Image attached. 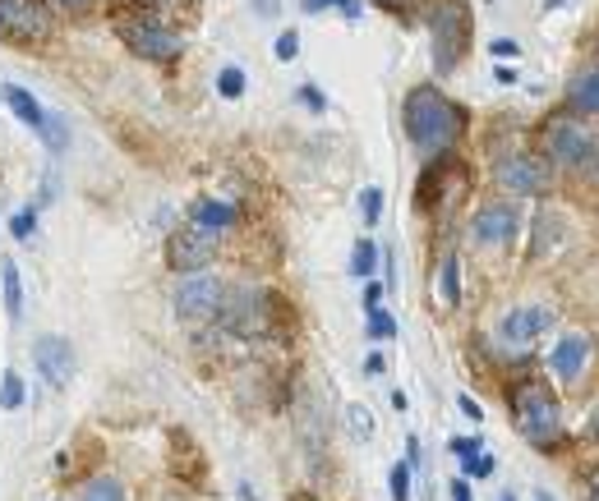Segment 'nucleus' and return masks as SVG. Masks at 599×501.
<instances>
[{"label": "nucleus", "instance_id": "nucleus-22", "mask_svg": "<svg viewBox=\"0 0 599 501\" xmlns=\"http://www.w3.org/2000/svg\"><path fill=\"white\" fill-rule=\"evenodd\" d=\"M79 501H125V488H120V479H107V473H101V479H88L84 483V497Z\"/></svg>", "mask_w": 599, "mask_h": 501}, {"label": "nucleus", "instance_id": "nucleus-34", "mask_svg": "<svg viewBox=\"0 0 599 501\" xmlns=\"http://www.w3.org/2000/svg\"><path fill=\"white\" fill-rule=\"evenodd\" d=\"M300 101H304L309 111H323V107H328V97H323L319 88H300Z\"/></svg>", "mask_w": 599, "mask_h": 501}, {"label": "nucleus", "instance_id": "nucleus-12", "mask_svg": "<svg viewBox=\"0 0 599 501\" xmlns=\"http://www.w3.org/2000/svg\"><path fill=\"white\" fill-rule=\"evenodd\" d=\"M544 327H554V308H512L499 323V350L507 359H526L535 340L544 336Z\"/></svg>", "mask_w": 599, "mask_h": 501}, {"label": "nucleus", "instance_id": "nucleus-33", "mask_svg": "<svg viewBox=\"0 0 599 501\" xmlns=\"http://www.w3.org/2000/svg\"><path fill=\"white\" fill-rule=\"evenodd\" d=\"M493 56H499V61H512V56H521V42H512V37H499V42H493Z\"/></svg>", "mask_w": 599, "mask_h": 501}, {"label": "nucleus", "instance_id": "nucleus-4", "mask_svg": "<svg viewBox=\"0 0 599 501\" xmlns=\"http://www.w3.org/2000/svg\"><path fill=\"white\" fill-rule=\"evenodd\" d=\"M471 184H475V175L461 156L438 152L434 166L420 179V198H415V207H420V213H434L438 221H448V217H457V207L471 198Z\"/></svg>", "mask_w": 599, "mask_h": 501}, {"label": "nucleus", "instance_id": "nucleus-18", "mask_svg": "<svg viewBox=\"0 0 599 501\" xmlns=\"http://www.w3.org/2000/svg\"><path fill=\"white\" fill-rule=\"evenodd\" d=\"M190 221H199V226H207V230L226 235V230H236V226H240V213H236V207H231V203L203 198V203H194V207H190Z\"/></svg>", "mask_w": 599, "mask_h": 501}, {"label": "nucleus", "instance_id": "nucleus-3", "mask_svg": "<svg viewBox=\"0 0 599 501\" xmlns=\"http://www.w3.org/2000/svg\"><path fill=\"white\" fill-rule=\"evenodd\" d=\"M507 405H512V424H516V433L526 437V442H535L539 451L563 437V405H558V395L544 386L539 378H521V382H512Z\"/></svg>", "mask_w": 599, "mask_h": 501}, {"label": "nucleus", "instance_id": "nucleus-26", "mask_svg": "<svg viewBox=\"0 0 599 501\" xmlns=\"http://www.w3.org/2000/svg\"><path fill=\"white\" fill-rule=\"evenodd\" d=\"M19 405H23V378L6 373V382H0V410H19Z\"/></svg>", "mask_w": 599, "mask_h": 501}, {"label": "nucleus", "instance_id": "nucleus-21", "mask_svg": "<svg viewBox=\"0 0 599 501\" xmlns=\"http://www.w3.org/2000/svg\"><path fill=\"white\" fill-rule=\"evenodd\" d=\"M374 272H378V244H374V240H360L355 253H351V276L370 281Z\"/></svg>", "mask_w": 599, "mask_h": 501}, {"label": "nucleus", "instance_id": "nucleus-13", "mask_svg": "<svg viewBox=\"0 0 599 501\" xmlns=\"http://www.w3.org/2000/svg\"><path fill=\"white\" fill-rule=\"evenodd\" d=\"M0 97L10 101V111H14L23 124H29L33 134H42V139H46L51 148H56V152H65V143H69V129H65V120H61V116H51V111L42 107V101H38L33 92H23V88H14V84L0 88Z\"/></svg>", "mask_w": 599, "mask_h": 501}, {"label": "nucleus", "instance_id": "nucleus-16", "mask_svg": "<svg viewBox=\"0 0 599 501\" xmlns=\"http://www.w3.org/2000/svg\"><path fill=\"white\" fill-rule=\"evenodd\" d=\"M590 350H595V340H590V336H581V331L563 336L558 346L549 350V368L558 373V382L577 386V382H581V373H586V363H590Z\"/></svg>", "mask_w": 599, "mask_h": 501}, {"label": "nucleus", "instance_id": "nucleus-36", "mask_svg": "<svg viewBox=\"0 0 599 501\" xmlns=\"http://www.w3.org/2000/svg\"><path fill=\"white\" fill-rule=\"evenodd\" d=\"M370 6H378V10H387V14H406V19H410V0H370Z\"/></svg>", "mask_w": 599, "mask_h": 501}, {"label": "nucleus", "instance_id": "nucleus-27", "mask_svg": "<svg viewBox=\"0 0 599 501\" xmlns=\"http://www.w3.org/2000/svg\"><path fill=\"white\" fill-rule=\"evenodd\" d=\"M33 230H38V213H33V207H23V213H14V221H10V235H14V240H29Z\"/></svg>", "mask_w": 599, "mask_h": 501}, {"label": "nucleus", "instance_id": "nucleus-24", "mask_svg": "<svg viewBox=\"0 0 599 501\" xmlns=\"http://www.w3.org/2000/svg\"><path fill=\"white\" fill-rule=\"evenodd\" d=\"M217 92H222V97H231V101H236V97H245V69L226 65V69L217 74Z\"/></svg>", "mask_w": 599, "mask_h": 501}, {"label": "nucleus", "instance_id": "nucleus-42", "mask_svg": "<svg viewBox=\"0 0 599 501\" xmlns=\"http://www.w3.org/2000/svg\"><path fill=\"white\" fill-rule=\"evenodd\" d=\"M61 6H65V10H84V0H61Z\"/></svg>", "mask_w": 599, "mask_h": 501}, {"label": "nucleus", "instance_id": "nucleus-45", "mask_svg": "<svg viewBox=\"0 0 599 501\" xmlns=\"http://www.w3.org/2000/svg\"><path fill=\"white\" fill-rule=\"evenodd\" d=\"M586 501H595V488H590V492H586Z\"/></svg>", "mask_w": 599, "mask_h": 501}, {"label": "nucleus", "instance_id": "nucleus-40", "mask_svg": "<svg viewBox=\"0 0 599 501\" xmlns=\"http://www.w3.org/2000/svg\"><path fill=\"white\" fill-rule=\"evenodd\" d=\"M336 10H342V19H360V0H336Z\"/></svg>", "mask_w": 599, "mask_h": 501}, {"label": "nucleus", "instance_id": "nucleus-6", "mask_svg": "<svg viewBox=\"0 0 599 501\" xmlns=\"http://www.w3.org/2000/svg\"><path fill=\"white\" fill-rule=\"evenodd\" d=\"M116 33H120V42L135 51L139 61H152V65H171V61H180V33H171L162 19H152V14H125V19H116Z\"/></svg>", "mask_w": 599, "mask_h": 501}, {"label": "nucleus", "instance_id": "nucleus-44", "mask_svg": "<svg viewBox=\"0 0 599 501\" xmlns=\"http://www.w3.org/2000/svg\"><path fill=\"white\" fill-rule=\"evenodd\" d=\"M535 501H554V497H549V492H539V497H535Z\"/></svg>", "mask_w": 599, "mask_h": 501}, {"label": "nucleus", "instance_id": "nucleus-10", "mask_svg": "<svg viewBox=\"0 0 599 501\" xmlns=\"http://www.w3.org/2000/svg\"><path fill=\"white\" fill-rule=\"evenodd\" d=\"M222 249V235L217 230H207L199 221H185V226H175V235L167 240V268L171 272H207V262L217 258Z\"/></svg>", "mask_w": 599, "mask_h": 501}, {"label": "nucleus", "instance_id": "nucleus-9", "mask_svg": "<svg viewBox=\"0 0 599 501\" xmlns=\"http://www.w3.org/2000/svg\"><path fill=\"white\" fill-rule=\"evenodd\" d=\"M175 318L180 323H213L226 304V281L213 272H190L175 285Z\"/></svg>", "mask_w": 599, "mask_h": 501}, {"label": "nucleus", "instance_id": "nucleus-5", "mask_svg": "<svg viewBox=\"0 0 599 501\" xmlns=\"http://www.w3.org/2000/svg\"><path fill=\"white\" fill-rule=\"evenodd\" d=\"M595 124L586 116L558 111L544 120V162H558L567 171H595Z\"/></svg>", "mask_w": 599, "mask_h": 501}, {"label": "nucleus", "instance_id": "nucleus-19", "mask_svg": "<svg viewBox=\"0 0 599 501\" xmlns=\"http://www.w3.org/2000/svg\"><path fill=\"white\" fill-rule=\"evenodd\" d=\"M0 285H6V313H10V323H23V281H19V262L14 258L0 262Z\"/></svg>", "mask_w": 599, "mask_h": 501}, {"label": "nucleus", "instance_id": "nucleus-17", "mask_svg": "<svg viewBox=\"0 0 599 501\" xmlns=\"http://www.w3.org/2000/svg\"><path fill=\"white\" fill-rule=\"evenodd\" d=\"M567 111L571 116H595L599 111V74L595 65H586L581 74H571V84H567Z\"/></svg>", "mask_w": 599, "mask_h": 501}, {"label": "nucleus", "instance_id": "nucleus-15", "mask_svg": "<svg viewBox=\"0 0 599 501\" xmlns=\"http://www.w3.org/2000/svg\"><path fill=\"white\" fill-rule=\"evenodd\" d=\"M33 363L51 386H65L74 378V350L65 336H38L33 340Z\"/></svg>", "mask_w": 599, "mask_h": 501}, {"label": "nucleus", "instance_id": "nucleus-8", "mask_svg": "<svg viewBox=\"0 0 599 501\" xmlns=\"http://www.w3.org/2000/svg\"><path fill=\"white\" fill-rule=\"evenodd\" d=\"M56 33V14L42 0H0V42L10 46H38Z\"/></svg>", "mask_w": 599, "mask_h": 501}, {"label": "nucleus", "instance_id": "nucleus-30", "mask_svg": "<svg viewBox=\"0 0 599 501\" xmlns=\"http://www.w3.org/2000/svg\"><path fill=\"white\" fill-rule=\"evenodd\" d=\"M378 217H383V189H364V221L378 226Z\"/></svg>", "mask_w": 599, "mask_h": 501}, {"label": "nucleus", "instance_id": "nucleus-35", "mask_svg": "<svg viewBox=\"0 0 599 501\" xmlns=\"http://www.w3.org/2000/svg\"><path fill=\"white\" fill-rule=\"evenodd\" d=\"M370 308H383V285L378 281L364 285V313H370Z\"/></svg>", "mask_w": 599, "mask_h": 501}, {"label": "nucleus", "instance_id": "nucleus-43", "mask_svg": "<svg viewBox=\"0 0 599 501\" xmlns=\"http://www.w3.org/2000/svg\"><path fill=\"white\" fill-rule=\"evenodd\" d=\"M558 6H563V0H549V6H544V10H558Z\"/></svg>", "mask_w": 599, "mask_h": 501}, {"label": "nucleus", "instance_id": "nucleus-2", "mask_svg": "<svg viewBox=\"0 0 599 501\" xmlns=\"http://www.w3.org/2000/svg\"><path fill=\"white\" fill-rule=\"evenodd\" d=\"M425 29H429V56L434 74H452L475 37L471 0H425Z\"/></svg>", "mask_w": 599, "mask_h": 501}, {"label": "nucleus", "instance_id": "nucleus-31", "mask_svg": "<svg viewBox=\"0 0 599 501\" xmlns=\"http://www.w3.org/2000/svg\"><path fill=\"white\" fill-rule=\"evenodd\" d=\"M466 465V473H471V479H489V473H493V460L480 451V456H471V460H461Z\"/></svg>", "mask_w": 599, "mask_h": 501}, {"label": "nucleus", "instance_id": "nucleus-1", "mask_svg": "<svg viewBox=\"0 0 599 501\" xmlns=\"http://www.w3.org/2000/svg\"><path fill=\"white\" fill-rule=\"evenodd\" d=\"M466 107L461 101H452L448 92H442L438 84H420L410 88L406 101H402V129L406 139L415 143V152L425 156H438V152H452L466 134Z\"/></svg>", "mask_w": 599, "mask_h": 501}, {"label": "nucleus", "instance_id": "nucleus-47", "mask_svg": "<svg viewBox=\"0 0 599 501\" xmlns=\"http://www.w3.org/2000/svg\"><path fill=\"white\" fill-rule=\"evenodd\" d=\"M503 501H512V497H503Z\"/></svg>", "mask_w": 599, "mask_h": 501}, {"label": "nucleus", "instance_id": "nucleus-23", "mask_svg": "<svg viewBox=\"0 0 599 501\" xmlns=\"http://www.w3.org/2000/svg\"><path fill=\"white\" fill-rule=\"evenodd\" d=\"M364 336H370V340H393L397 336V318H393V313H383V308H370V327H364Z\"/></svg>", "mask_w": 599, "mask_h": 501}, {"label": "nucleus", "instance_id": "nucleus-32", "mask_svg": "<svg viewBox=\"0 0 599 501\" xmlns=\"http://www.w3.org/2000/svg\"><path fill=\"white\" fill-rule=\"evenodd\" d=\"M457 410H461L466 418H471V424H480V418H484V410H480V401H471V395H457Z\"/></svg>", "mask_w": 599, "mask_h": 501}, {"label": "nucleus", "instance_id": "nucleus-41", "mask_svg": "<svg viewBox=\"0 0 599 501\" xmlns=\"http://www.w3.org/2000/svg\"><path fill=\"white\" fill-rule=\"evenodd\" d=\"M254 10H258V14H264V19H272V14H277V0H258V6H254Z\"/></svg>", "mask_w": 599, "mask_h": 501}, {"label": "nucleus", "instance_id": "nucleus-25", "mask_svg": "<svg viewBox=\"0 0 599 501\" xmlns=\"http://www.w3.org/2000/svg\"><path fill=\"white\" fill-rule=\"evenodd\" d=\"M387 497L393 501H410V465H393V473H387Z\"/></svg>", "mask_w": 599, "mask_h": 501}, {"label": "nucleus", "instance_id": "nucleus-20", "mask_svg": "<svg viewBox=\"0 0 599 501\" xmlns=\"http://www.w3.org/2000/svg\"><path fill=\"white\" fill-rule=\"evenodd\" d=\"M438 295H442V304H448V308L461 304V258L457 253H448L438 262Z\"/></svg>", "mask_w": 599, "mask_h": 501}, {"label": "nucleus", "instance_id": "nucleus-38", "mask_svg": "<svg viewBox=\"0 0 599 501\" xmlns=\"http://www.w3.org/2000/svg\"><path fill=\"white\" fill-rule=\"evenodd\" d=\"M304 14H323V10H336V0H300Z\"/></svg>", "mask_w": 599, "mask_h": 501}, {"label": "nucleus", "instance_id": "nucleus-11", "mask_svg": "<svg viewBox=\"0 0 599 501\" xmlns=\"http://www.w3.org/2000/svg\"><path fill=\"white\" fill-rule=\"evenodd\" d=\"M217 323L231 331V336H245V340H258L272 331V295L264 290H240L236 299H226Z\"/></svg>", "mask_w": 599, "mask_h": 501}, {"label": "nucleus", "instance_id": "nucleus-46", "mask_svg": "<svg viewBox=\"0 0 599 501\" xmlns=\"http://www.w3.org/2000/svg\"><path fill=\"white\" fill-rule=\"evenodd\" d=\"M296 501H314V497H296Z\"/></svg>", "mask_w": 599, "mask_h": 501}, {"label": "nucleus", "instance_id": "nucleus-37", "mask_svg": "<svg viewBox=\"0 0 599 501\" xmlns=\"http://www.w3.org/2000/svg\"><path fill=\"white\" fill-rule=\"evenodd\" d=\"M448 492H452V501H475V497H471V483H466V479H452Z\"/></svg>", "mask_w": 599, "mask_h": 501}, {"label": "nucleus", "instance_id": "nucleus-39", "mask_svg": "<svg viewBox=\"0 0 599 501\" xmlns=\"http://www.w3.org/2000/svg\"><path fill=\"white\" fill-rule=\"evenodd\" d=\"M383 355H370V359H364V378H383Z\"/></svg>", "mask_w": 599, "mask_h": 501}, {"label": "nucleus", "instance_id": "nucleus-7", "mask_svg": "<svg viewBox=\"0 0 599 501\" xmlns=\"http://www.w3.org/2000/svg\"><path fill=\"white\" fill-rule=\"evenodd\" d=\"M493 184L507 189V194H516V198H535V194H544L554 184V166L544 162L539 152L516 148V152H507V156L493 162Z\"/></svg>", "mask_w": 599, "mask_h": 501}, {"label": "nucleus", "instance_id": "nucleus-28", "mask_svg": "<svg viewBox=\"0 0 599 501\" xmlns=\"http://www.w3.org/2000/svg\"><path fill=\"white\" fill-rule=\"evenodd\" d=\"M272 56H277V61H296V56H300V33L286 29V33L277 37V46H272Z\"/></svg>", "mask_w": 599, "mask_h": 501}, {"label": "nucleus", "instance_id": "nucleus-29", "mask_svg": "<svg viewBox=\"0 0 599 501\" xmlns=\"http://www.w3.org/2000/svg\"><path fill=\"white\" fill-rule=\"evenodd\" d=\"M448 446H452V456H457V460H471V456H480V451H484V437H452Z\"/></svg>", "mask_w": 599, "mask_h": 501}, {"label": "nucleus", "instance_id": "nucleus-14", "mask_svg": "<svg viewBox=\"0 0 599 501\" xmlns=\"http://www.w3.org/2000/svg\"><path fill=\"white\" fill-rule=\"evenodd\" d=\"M521 230V213L507 203V198H493V203H484L480 213L471 217V240L475 244H484V249H493V244H507L512 235Z\"/></svg>", "mask_w": 599, "mask_h": 501}]
</instances>
